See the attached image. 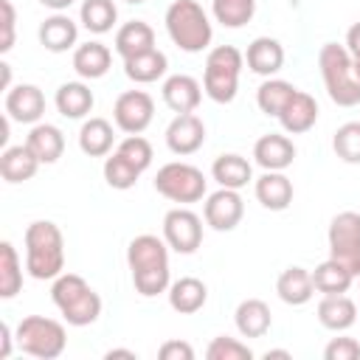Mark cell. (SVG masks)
Returning <instances> with one entry per match:
<instances>
[{
  "label": "cell",
  "mask_w": 360,
  "mask_h": 360,
  "mask_svg": "<svg viewBox=\"0 0 360 360\" xmlns=\"http://www.w3.org/2000/svg\"><path fill=\"white\" fill-rule=\"evenodd\" d=\"M127 264L132 284L143 298L169 290V245L155 233H141L127 245Z\"/></svg>",
  "instance_id": "obj_1"
},
{
  "label": "cell",
  "mask_w": 360,
  "mask_h": 360,
  "mask_svg": "<svg viewBox=\"0 0 360 360\" xmlns=\"http://www.w3.org/2000/svg\"><path fill=\"white\" fill-rule=\"evenodd\" d=\"M25 270L37 281H51L65 270V239L56 222L37 219L25 228Z\"/></svg>",
  "instance_id": "obj_2"
},
{
  "label": "cell",
  "mask_w": 360,
  "mask_h": 360,
  "mask_svg": "<svg viewBox=\"0 0 360 360\" xmlns=\"http://www.w3.org/2000/svg\"><path fill=\"white\" fill-rule=\"evenodd\" d=\"M318 68H321L326 93L338 107H357L360 104V79L354 73V59L346 51V45H338V42L321 45Z\"/></svg>",
  "instance_id": "obj_3"
},
{
  "label": "cell",
  "mask_w": 360,
  "mask_h": 360,
  "mask_svg": "<svg viewBox=\"0 0 360 360\" xmlns=\"http://www.w3.org/2000/svg\"><path fill=\"white\" fill-rule=\"evenodd\" d=\"M51 298L70 326H90L101 315V295L76 273H62L53 278Z\"/></svg>",
  "instance_id": "obj_4"
},
{
  "label": "cell",
  "mask_w": 360,
  "mask_h": 360,
  "mask_svg": "<svg viewBox=\"0 0 360 360\" xmlns=\"http://www.w3.org/2000/svg\"><path fill=\"white\" fill-rule=\"evenodd\" d=\"M166 31L172 42L186 53H200L211 45L214 28L197 0H174L166 8Z\"/></svg>",
  "instance_id": "obj_5"
},
{
  "label": "cell",
  "mask_w": 360,
  "mask_h": 360,
  "mask_svg": "<svg viewBox=\"0 0 360 360\" xmlns=\"http://www.w3.org/2000/svg\"><path fill=\"white\" fill-rule=\"evenodd\" d=\"M245 56L233 45H217L205 56V73H202V90L217 104H231L239 90V73H242Z\"/></svg>",
  "instance_id": "obj_6"
},
{
  "label": "cell",
  "mask_w": 360,
  "mask_h": 360,
  "mask_svg": "<svg viewBox=\"0 0 360 360\" xmlns=\"http://www.w3.org/2000/svg\"><path fill=\"white\" fill-rule=\"evenodd\" d=\"M14 343L20 352L31 354V357H39V360H53L65 352L68 346V335H65V326L53 318H45V315H28L17 323V332H14Z\"/></svg>",
  "instance_id": "obj_7"
},
{
  "label": "cell",
  "mask_w": 360,
  "mask_h": 360,
  "mask_svg": "<svg viewBox=\"0 0 360 360\" xmlns=\"http://www.w3.org/2000/svg\"><path fill=\"white\" fill-rule=\"evenodd\" d=\"M205 188H208L205 174L191 163L172 160L160 166L155 174V191L172 202H197L205 197Z\"/></svg>",
  "instance_id": "obj_8"
},
{
  "label": "cell",
  "mask_w": 360,
  "mask_h": 360,
  "mask_svg": "<svg viewBox=\"0 0 360 360\" xmlns=\"http://www.w3.org/2000/svg\"><path fill=\"white\" fill-rule=\"evenodd\" d=\"M329 259L340 262L352 276H360V214L340 211L329 222Z\"/></svg>",
  "instance_id": "obj_9"
},
{
  "label": "cell",
  "mask_w": 360,
  "mask_h": 360,
  "mask_svg": "<svg viewBox=\"0 0 360 360\" xmlns=\"http://www.w3.org/2000/svg\"><path fill=\"white\" fill-rule=\"evenodd\" d=\"M115 127L127 135H141L155 118V101L146 90H127L112 104Z\"/></svg>",
  "instance_id": "obj_10"
},
{
  "label": "cell",
  "mask_w": 360,
  "mask_h": 360,
  "mask_svg": "<svg viewBox=\"0 0 360 360\" xmlns=\"http://www.w3.org/2000/svg\"><path fill=\"white\" fill-rule=\"evenodd\" d=\"M163 239L177 253H194L202 242V219L188 208H172L163 217Z\"/></svg>",
  "instance_id": "obj_11"
},
{
  "label": "cell",
  "mask_w": 360,
  "mask_h": 360,
  "mask_svg": "<svg viewBox=\"0 0 360 360\" xmlns=\"http://www.w3.org/2000/svg\"><path fill=\"white\" fill-rule=\"evenodd\" d=\"M202 217L214 231H233L245 217V202H242L236 188H222L219 186V191L208 194Z\"/></svg>",
  "instance_id": "obj_12"
},
{
  "label": "cell",
  "mask_w": 360,
  "mask_h": 360,
  "mask_svg": "<svg viewBox=\"0 0 360 360\" xmlns=\"http://www.w3.org/2000/svg\"><path fill=\"white\" fill-rule=\"evenodd\" d=\"M205 143V124L194 112H180L166 127V146L174 155H194Z\"/></svg>",
  "instance_id": "obj_13"
},
{
  "label": "cell",
  "mask_w": 360,
  "mask_h": 360,
  "mask_svg": "<svg viewBox=\"0 0 360 360\" xmlns=\"http://www.w3.org/2000/svg\"><path fill=\"white\" fill-rule=\"evenodd\" d=\"M45 112V96L37 84H17L6 90V115L20 124H37Z\"/></svg>",
  "instance_id": "obj_14"
},
{
  "label": "cell",
  "mask_w": 360,
  "mask_h": 360,
  "mask_svg": "<svg viewBox=\"0 0 360 360\" xmlns=\"http://www.w3.org/2000/svg\"><path fill=\"white\" fill-rule=\"evenodd\" d=\"M253 158L264 172H284L295 160V146L287 135L267 132L253 143Z\"/></svg>",
  "instance_id": "obj_15"
},
{
  "label": "cell",
  "mask_w": 360,
  "mask_h": 360,
  "mask_svg": "<svg viewBox=\"0 0 360 360\" xmlns=\"http://www.w3.org/2000/svg\"><path fill=\"white\" fill-rule=\"evenodd\" d=\"M163 101H166V107L169 110H174L177 115L180 112H194L197 107H200V101H202V87H200V82L194 79V76H188V73H174V76H169L166 82H163Z\"/></svg>",
  "instance_id": "obj_16"
},
{
  "label": "cell",
  "mask_w": 360,
  "mask_h": 360,
  "mask_svg": "<svg viewBox=\"0 0 360 360\" xmlns=\"http://www.w3.org/2000/svg\"><path fill=\"white\" fill-rule=\"evenodd\" d=\"M205 301H208V287L194 276H183L169 284V307L180 315L200 312L205 307Z\"/></svg>",
  "instance_id": "obj_17"
},
{
  "label": "cell",
  "mask_w": 360,
  "mask_h": 360,
  "mask_svg": "<svg viewBox=\"0 0 360 360\" xmlns=\"http://www.w3.org/2000/svg\"><path fill=\"white\" fill-rule=\"evenodd\" d=\"M76 39H79V25L62 11H56L53 17L42 20V25H39V42L51 53H62V51L73 48Z\"/></svg>",
  "instance_id": "obj_18"
},
{
  "label": "cell",
  "mask_w": 360,
  "mask_h": 360,
  "mask_svg": "<svg viewBox=\"0 0 360 360\" xmlns=\"http://www.w3.org/2000/svg\"><path fill=\"white\" fill-rule=\"evenodd\" d=\"M278 121H281L284 132H290V135H301V132L312 129L315 121H318V104H315V98L309 93H304V90H295V96L290 98V104L281 110Z\"/></svg>",
  "instance_id": "obj_19"
},
{
  "label": "cell",
  "mask_w": 360,
  "mask_h": 360,
  "mask_svg": "<svg viewBox=\"0 0 360 360\" xmlns=\"http://www.w3.org/2000/svg\"><path fill=\"white\" fill-rule=\"evenodd\" d=\"M233 323L242 338H264L270 332L273 315L262 298H245L233 312Z\"/></svg>",
  "instance_id": "obj_20"
},
{
  "label": "cell",
  "mask_w": 360,
  "mask_h": 360,
  "mask_svg": "<svg viewBox=\"0 0 360 360\" xmlns=\"http://www.w3.org/2000/svg\"><path fill=\"white\" fill-rule=\"evenodd\" d=\"M245 59H248V68H250L253 73H259V76H273V73H278L281 65H284V48H281V42L273 39V37H256V39L248 45Z\"/></svg>",
  "instance_id": "obj_21"
},
{
  "label": "cell",
  "mask_w": 360,
  "mask_h": 360,
  "mask_svg": "<svg viewBox=\"0 0 360 360\" xmlns=\"http://www.w3.org/2000/svg\"><path fill=\"white\" fill-rule=\"evenodd\" d=\"M37 169H39V158L28 149V143L6 146L0 155V174L6 183H25L37 174Z\"/></svg>",
  "instance_id": "obj_22"
},
{
  "label": "cell",
  "mask_w": 360,
  "mask_h": 360,
  "mask_svg": "<svg viewBox=\"0 0 360 360\" xmlns=\"http://www.w3.org/2000/svg\"><path fill=\"white\" fill-rule=\"evenodd\" d=\"M256 200L267 211H284L292 202V180L284 172H264L256 180Z\"/></svg>",
  "instance_id": "obj_23"
},
{
  "label": "cell",
  "mask_w": 360,
  "mask_h": 360,
  "mask_svg": "<svg viewBox=\"0 0 360 360\" xmlns=\"http://www.w3.org/2000/svg\"><path fill=\"white\" fill-rule=\"evenodd\" d=\"M155 48V31L149 22L143 20H132V22H124L115 34V53L121 59H129V56H138V53H146Z\"/></svg>",
  "instance_id": "obj_24"
},
{
  "label": "cell",
  "mask_w": 360,
  "mask_h": 360,
  "mask_svg": "<svg viewBox=\"0 0 360 360\" xmlns=\"http://www.w3.org/2000/svg\"><path fill=\"white\" fill-rule=\"evenodd\" d=\"M276 292H278V298H281L284 304H290V307L307 304V301L312 298V292H315L312 273L304 270V267H298V264L287 267V270L278 276V281H276Z\"/></svg>",
  "instance_id": "obj_25"
},
{
  "label": "cell",
  "mask_w": 360,
  "mask_h": 360,
  "mask_svg": "<svg viewBox=\"0 0 360 360\" xmlns=\"http://www.w3.org/2000/svg\"><path fill=\"white\" fill-rule=\"evenodd\" d=\"M318 321H321V326H326L332 332H346L357 321V307L343 292L340 295H323L318 304Z\"/></svg>",
  "instance_id": "obj_26"
},
{
  "label": "cell",
  "mask_w": 360,
  "mask_h": 360,
  "mask_svg": "<svg viewBox=\"0 0 360 360\" xmlns=\"http://www.w3.org/2000/svg\"><path fill=\"white\" fill-rule=\"evenodd\" d=\"M110 62H112V53L104 42H84L73 51V70L82 76V79H101L107 70H110Z\"/></svg>",
  "instance_id": "obj_27"
},
{
  "label": "cell",
  "mask_w": 360,
  "mask_h": 360,
  "mask_svg": "<svg viewBox=\"0 0 360 360\" xmlns=\"http://www.w3.org/2000/svg\"><path fill=\"white\" fill-rule=\"evenodd\" d=\"M25 143L39 158V163H56L62 158V152H65V135L53 124H34L28 138H25Z\"/></svg>",
  "instance_id": "obj_28"
},
{
  "label": "cell",
  "mask_w": 360,
  "mask_h": 360,
  "mask_svg": "<svg viewBox=\"0 0 360 360\" xmlns=\"http://www.w3.org/2000/svg\"><path fill=\"white\" fill-rule=\"evenodd\" d=\"M53 101H56V110L65 118H84L93 110L96 98H93V90L84 82H65V84H59Z\"/></svg>",
  "instance_id": "obj_29"
},
{
  "label": "cell",
  "mask_w": 360,
  "mask_h": 360,
  "mask_svg": "<svg viewBox=\"0 0 360 360\" xmlns=\"http://www.w3.org/2000/svg\"><path fill=\"white\" fill-rule=\"evenodd\" d=\"M166 68H169V59H166V53L158 51V48L124 59V73H127V79H132L135 84L158 82V79L166 73Z\"/></svg>",
  "instance_id": "obj_30"
},
{
  "label": "cell",
  "mask_w": 360,
  "mask_h": 360,
  "mask_svg": "<svg viewBox=\"0 0 360 360\" xmlns=\"http://www.w3.org/2000/svg\"><path fill=\"white\" fill-rule=\"evenodd\" d=\"M112 124L107 118H87L79 129V149L90 158H104L112 149Z\"/></svg>",
  "instance_id": "obj_31"
},
{
  "label": "cell",
  "mask_w": 360,
  "mask_h": 360,
  "mask_svg": "<svg viewBox=\"0 0 360 360\" xmlns=\"http://www.w3.org/2000/svg\"><path fill=\"white\" fill-rule=\"evenodd\" d=\"M211 177H214L222 188H236V191H239V188H245V186L250 183L253 169H250V163H248L242 155L228 152V155H219V158L214 160Z\"/></svg>",
  "instance_id": "obj_32"
},
{
  "label": "cell",
  "mask_w": 360,
  "mask_h": 360,
  "mask_svg": "<svg viewBox=\"0 0 360 360\" xmlns=\"http://www.w3.org/2000/svg\"><path fill=\"white\" fill-rule=\"evenodd\" d=\"M352 281H354V276L335 259H326L312 270V284L323 295H340L352 287Z\"/></svg>",
  "instance_id": "obj_33"
},
{
  "label": "cell",
  "mask_w": 360,
  "mask_h": 360,
  "mask_svg": "<svg viewBox=\"0 0 360 360\" xmlns=\"http://www.w3.org/2000/svg\"><path fill=\"white\" fill-rule=\"evenodd\" d=\"M292 96H295V87L290 82H284V79H267L256 90V104H259V110L264 115H276L278 118L281 110L290 104Z\"/></svg>",
  "instance_id": "obj_34"
},
{
  "label": "cell",
  "mask_w": 360,
  "mask_h": 360,
  "mask_svg": "<svg viewBox=\"0 0 360 360\" xmlns=\"http://www.w3.org/2000/svg\"><path fill=\"white\" fill-rule=\"evenodd\" d=\"M79 20L90 34H107L118 20V8L112 0H84L79 8Z\"/></svg>",
  "instance_id": "obj_35"
},
{
  "label": "cell",
  "mask_w": 360,
  "mask_h": 360,
  "mask_svg": "<svg viewBox=\"0 0 360 360\" xmlns=\"http://www.w3.org/2000/svg\"><path fill=\"white\" fill-rule=\"evenodd\" d=\"M22 287V264L11 242L0 245V298H14Z\"/></svg>",
  "instance_id": "obj_36"
},
{
  "label": "cell",
  "mask_w": 360,
  "mask_h": 360,
  "mask_svg": "<svg viewBox=\"0 0 360 360\" xmlns=\"http://www.w3.org/2000/svg\"><path fill=\"white\" fill-rule=\"evenodd\" d=\"M211 11L225 28H242L253 20L256 0H211Z\"/></svg>",
  "instance_id": "obj_37"
},
{
  "label": "cell",
  "mask_w": 360,
  "mask_h": 360,
  "mask_svg": "<svg viewBox=\"0 0 360 360\" xmlns=\"http://www.w3.org/2000/svg\"><path fill=\"white\" fill-rule=\"evenodd\" d=\"M141 174H143V172H141L135 163H129L121 152H112V155L104 160V180H107L110 188L127 191V188H132V186L138 183Z\"/></svg>",
  "instance_id": "obj_38"
},
{
  "label": "cell",
  "mask_w": 360,
  "mask_h": 360,
  "mask_svg": "<svg viewBox=\"0 0 360 360\" xmlns=\"http://www.w3.org/2000/svg\"><path fill=\"white\" fill-rule=\"evenodd\" d=\"M332 149L343 163H360V121H346L335 129Z\"/></svg>",
  "instance_id": "obj_39"
},
{
  "label": "cell",
  "mask_w": 360,
  "mask_h": 360,
  "mask_svg": "<svg viewBox=\"0 0 360 360\" xmlns=\"http://www.w3.org/2000/svg\"><path fill=\"white\" fill-rule=\"evenodd\" d=\"M205 357H208V360H250L253 352H250V346H245L242 340L228 338V335H219V338H214V340L208 343Z\"/></svg>",
  "instance_id": "obj_40"
},
{
  "label": "cell",
  "mask_w": 360,
  "mask_h": 360,
  "mask_svg": "<svg viewBox=\"0 0 360 360\" xmlns=\"http://www.w3.org/2000/svg\"><path fill=\"white\" fill-rule=\"evenodd\" d=\"M115 152H121L129 163H135L141 172H146L149 169V163H152V143L143 138V135H127L118 146H115Z\"/></svg>",
  "instance_id": "obj_41"
},
{
  "label": "cell",
  "mask_w": 360,
  "mask_h": 360,
  "mask_svg": "<svg viewBox=\"0 0 360 360\" xmlns=\"http://www.w3.org/2000/svg\"><path fill=\"white\" fill-rule=\"evenodd\" d=\"M326 360H357L360 357V343L354 338H332L323 349Z\"/></svg>",
  "instance_id": "obj_42"
},
{
  "label": "cell",
  "mask_w": 360,
  "mask_h": 360,
  "mask_svg": "<svg viewBox=\"0 0 360 360\" xmlns=\"http://www.w3.org/2000/svg\"><path fill=\"white\" fill-rule=\"evenodd\" d=\"M0 8H3V39H0V51L6 53L14 45V22H17V14H14L11 0H0Z\"/></svg>",
  "instance_id": "obj_43"
},
{
  "label": "cell",
  "mask_w": 360,
  "mask_h": 360,
  "mask_svg": "<svg viewBox=\"0 0 360 360\" xmlns=\"http://www.w3.org/2000/svg\"><path fill=\"white\" fill-rule=\"evenodd\" d=\"M158 357L160 360H194V349L186 340H166L158 349Z\"/></svg>",
  "instance_id": "obj_44"
},
{
  "label": "cell",
  "mask_w": 360,
  "mask_h": 360,
  "mask_svg": "<svg viewBox=\"0 0 360 360\" xmlns=\"http://www.w3.org/2000/svg\"><path fill=\"white\" fill-rule=\"evenodd\" d=\"M346 51L352 53V59H360V22L346 31Z\"/></svg>",
  "instance_id": "obj_45"
},
{
  "label": "cell",
  "mask_w": 360,
  "mask_h": 360,
  "mask_svg": "<svg viewBox=\"0 0 360 360\" xmlns=\"http://www.w3.org/2000/svg\"><path fill=\"white\" fill-rule=\"evenodd\" d=\"M11 329H8V323H0V360H6L8 354H11Z\"/></svg>",
  "instance_id": "obj_46"
},
{
  "label": "cell",
  "mask_w": 360,
  "mask_h": 360,
  "mask_svg": "<svg viewBox=\"0 0 360 360\" xmlns=\"http://www.w3.org/2000/svg\"><path fill=\"white\" fill-rule=\"evenodd\" d=\"M39 3L48 6V8H53V11H65V8L73 6V0H39Z\"/></svg>",
  "instance_id": "obj_47"
},
{
  "label": "cell",
  "mask_w": 360,
  "mask_h": 360,
  "mask_svg": "<svg viewBox=\"0 0 360 360\" xmlns=\"http://www.w3.org/2000/svg\"><path fill=\"white\" fill-rule=\"evenodd\" d=\"M104 357H107V360H112V357H127V360H135V352H129V349H110Z\"/></svg>",
  "instance_id": "obj_48"
},
{
  "label": "cell",
  "mask_w": 360,
  "mask_h": 360,
  "mask_svg": "<svg viewBox=\"0 0 360 360\" xmlns=\"http://www.w3.org/2000/svg\"><path fill=\"white\" fill-rule=\"evenodd\" d=\"M273 357L290 360V352H284V349H267V352H264V360H273Z\"/></svg>",
  "instance_id": "obj_49"
},
{
  "label": "cell",
  "mask_w": 360,
  "mask_h": 360,
  "mask_svg": "<svg viewBox=\"0 0 360 360\" xmlns=\"http://www.w3.org/2000/svg\"><path fill=\"white\" fill-rule=\"evenodd\" d=\"M0 68H3V90H8V84H11V65L3 62Z\"/></svg>",
  "instance_id": "obj_50"
},
{
  "label": "cell",
  "mask_w": 360,
  "mask_h": 360,
  "mask_svg": "<svg viewBox=\"0 0 360 360\" xmlns=\"http://www.w3.org/2000/svg\"><path fill=\"white\" fill-rule=\"evenodd\" d=\"M354 73H357V79H360V59H354Z\"/></svg>",
  "instance_id": "obj_51"
},
{
  "label": "cell",
  "mask_w": 360,
  "mask_h": 360,
  "mask_svg": "<svg viewBox=\"0 0 360 360\" xmlns=\"http://www.w3.org/2000/svg\"><path fill=\"white\" fill-rule=\"evenodd\" d=\"M127 3H132V6H138V3H143V0H127Z\"/></svg>",
  "instance_id": "obj_52"
}]
</instances>
